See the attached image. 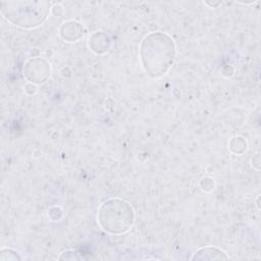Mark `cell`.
I'll return each instance as SVG.
<instances>
[{
    "mask_svg": "<svg viewBox=\"0 0 261 261\" xmlns=\"http://www.w3.org/2000/svg\"><path fill=\"white\" fill-rule=\"evenodd\" d=\"M139 55L146 74L155 79L165 74L174 62V41L165 33H151L142 40Z\"/></svg>",
    "mask_w": 261,
    "mask_h": 261,
    "instance_id": "cell-1",
    "label": "cell"
},
{
    "mask_svg": "<svg viewBox=\"0 0 261 261\" xmlns=\"http://www.w3.org/2000/svg\"><path fill=\"white\" fill-rule=\"evenodd\" d=\"M49 1H2L1 14L11 24L22 29L41 25L51 12Z\"/></svg>",
    "mask_w": 261,
    "mask_h": 261,
    "instance_id": "cell-2",
    "label": "cell"
},
{
    "mask_svg": "<svg viewBox=\"0 0 261 261\" xmlns=\"http://www.w3.org/2000/svg\"><path fill=\"white\" fill-rule=\"evenodd\" d=\"M97 219L103 230L119 234L127 231L135 221V212L132 205L123 199L111 198L101 204Z\"/></svg>",
    "mask_w": 261,
    "mask_h": 261,
    "instance_id": "cell-3",
    "label": "cell"
},
{
    "mask_svg": "<svg viewBox=\"0 0 261 261\" xmlns=\"http://www.w3.org/2000/svg\"><path fill=\"white\" fill-rule=\"evenodd\" d=\"M51 73L50 63L41 57H33L29 59L23 67V75L31 84H43Z\"/></svg>",
    "mask_w": 261,
    "mask_h": 261,
    "instance_id": "cell-4",
    "label": "cell"
},
{
    "mask_svg": "<svg viewBox=\"0 0 261 261\" xmlns=\"http://www.w3.org/2000/svg\"><path fill=\"white\" fill-rule=\"evenodd\" d=\"M59 35L63 40L67 42H76L84 35L83 24L74 20L65 21L60 27Z\"/></svg>",
    "mask_w": 261,
    "mask_h": 261,
    "instance_id": "cell-5",
    "label": "cell"
},
{
    "mask_svg": "<svg viewBox=\"0 0 261 261\" xmlns=\"http://www.w3.org/2000/svg\"><path fill=\"white\" fill-rule=\"evenodd\" d=\"M229 257L226 255V253L216 247H202L198 249L193 256L191 257V260H216V259H224L227 260Z\"/></svg>",
    "mask_w": 261,
    "mask_h": 261,
    "instance_id": "cell-6",
    "label": "cell"
},
{
    "mask_svg": "<svg viewBox=\"0 0 261 261\" xmlns=\"http://www.w3.org/2000/svg\"><path fill=\"white\" fill-rule=\"evenodd\" d=\"M110 45L109 38L102 32H95L89 38V47L97 54L104 53L108 50Z\"/></svg>",
    "mask_w": 261,
    "mask_h": 261,
    "instance_id": "cell-7",
    "label": "cell"
},
{
    "mask_svg": "<svg viewBox=\"0 0 261 261\" xmlns=\"http://www.w3.org/2000/svg\"><path fill=\"white\" fill-rule=\"evenodd\" d=\"M1 257L0 259L2 261H7V260H21V257L18 255V253L12 249L9 248H4L1 250Z\"/></svg>",
    "mask_w": 261,
    "mask_h": 261,
    "instance_id": "cell-8",
    "label": "cell"
},
{
    "mask_svg": "<svg viewBox=\"0 0 261 261\" xmlns=\"http://www.w3.org/2000/svg\"><path fill=\"white\" fill-rule=\"evenodd\" d=\"M200 186H201L202 190L209 192V191L213 190V188H214V180L211 177H204L201 179Z\"/></svg>",
    "mask_w": 261,
    "mask_h": 261,
    "instance_id": "cell-9",
    "label": "cell"
}]
</instances>
